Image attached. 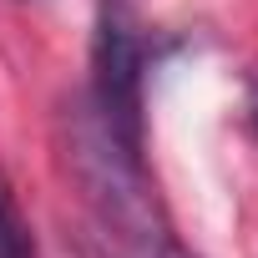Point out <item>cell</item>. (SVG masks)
<instances>
[{
    "label": "cell",
    "instance_id": "cell-1",
    "mask_svg": "<svg viewBox=\"0 0 258 258\" xmlns=\"http://www.w3.org/2000/svg\"><path fill=\"white\" fill-rule=\"evenodd\" d=\"M142 71H147L142 36L121 11H106L96 31V51H91V101H96L91 116L137 162H142Z\"/></svg>",
    "mask_w": 258,
    "mask_h": 258
},
{
    "label": "cell",
    "instance_id": "cell-2",
    "mask_svg": "<svg viewBox=\"0 0 258 258\" xmlns=\"http://www.w3.org/2000/svg\"><path fill=\"white\" fill-rule=\"evenodd\" d=\"M0 258H36V243H31V233L6 192H0Z\"/></svg>",
    "mask_w": 258,
    "mask_h": 258
},
{
    "label": "cell",
    "instance_id": "cell-3",
    "mask_svg": "<svg viewBox=\"0 0 258 258\" xmlns=\"http://www.w3.org/2000/svg\"><path fill=\"white\" fill-rule=\"evenodd\" d=\"M132 258H192V253H187L172 233H162V238H152V243H147L142 253H132Z\"/></svg>",
    "mask_w": 258,
    "mask_h": 258
},
{
    "label": "cell",
    "instance_id": "cell-4",
    "mask_svg": "<svg viewBox=\"0 0 258 258\" xmlns=\"http://www.w3.org/2000/svg\"><path fill=\"white\" fill-rule=\"evenodd\" d=\"M248 111H253V126H258V81H253V96H248Z\"/></svg>",
    "mask_w": 258,
    "mask_h": 258
}]
</instances>
